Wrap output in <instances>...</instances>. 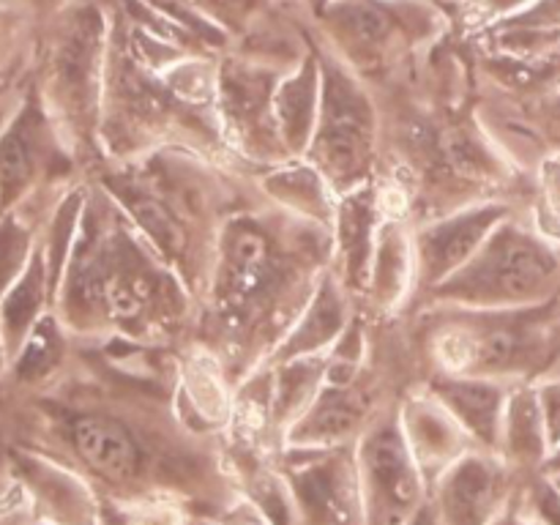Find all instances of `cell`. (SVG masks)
I'll list each match as a JSON object with an SVG mask.
<instances>
[{
  "label": "cell",
  "instance_id": "12",
  "mask_svg": "<svg viewBox=\"0 0 560 525\" xmlns=\"http://www.w3.org/2000/svg\"><path fill=\"white\" fill-rule=\"evenodd\" d=\"M541 509H545L552 525H560V498L558 495L545 492V495H541Z\"/></svg>",
  "mask_w": 560,
  "mask_h": 525
},
{
  "label": "cell",
  "instance_id": "11",
  "mask_svg": "<svg viewBox=\"0 0 560 525\" xmlns=\"http://www.w3.org/2000/svg\"><path fill=\"white\" fill-rule=\"evenodd\" d=\"M541 416L550 427L552 438H560V383H552L541 392Z\"/></svg>",
  "mask_w": 560,
  "mask_h": 525
},
{
  "label": "cell",
  "instance_id": "9",
  "mask_svg": "<svg viewBox=\"0 0 560 525\" xmlns=\"http://www.w3.org/2000/svg\"><path fill=\"white\" fill-rule=\"evenodd\" d=\"M492 495V474L485 465L468 463L452 481L448 490V512L454 514V523L479 525L481 512L487 509Z\"/></svg>",
  "mask_w": 560,
  "mask_h": 525
},
{
  "label": "cell",
  "instance_id": "3",
  "mask_svg": "<svg viewBox=\"0 0 560 525\" xmlns=\"http://www.w3.org/2000/svg\"><path fill=\"white\" fill-rule=\"evenodd\" d=\"M545 345V326L536 315H514L490 320L481 328H474L465 337L463 355L468 364L481 370H512L523 366L525 361L536 359V350Z\"/></svg>",
  "mask_w": 560,
  "mask_h": 525
},
{
  "label": "cell",
  "instance_id": "8",
  "mask_svg": "<svg viewBox=\"0 0 560 525\" xmlns=\"http://www.w3.org/2000/svg\"><path fill=\"white\" fill-rule=\"evenodd\" d=\"M441 394L476 432H481L485 438H492L498 424V413H501V392L495 386L476 381H452L443 383Z\"/></svg>",
  "mask_w": 560,
  "mask_h": 525
},
{
  "label": "cell",
  "instance_id": "13",
  "mask_svg": "<svg viewBox=\"0 0 560 525\" xmlns=\"http://www.w3.org/2000/svg\"><path fill=\"white\" fill-rule=\"evenodd\" d=\"M416 525H430V523H427V517H421V520H419V523H416Z\"/></svg>",
  "mask_w": 560,
  "mask_h": 525
},
{
  "label": "cell",
  "instance_id": "6",
  "mask_svg": "<svg viewBox=\"0 0 560 525\" xmlns=\"http://www.w3.org/2000/svg\"><path fill=\"white\" fill-rule=\"evenodd\" d=\"M495 217L498 211L470 213V217L441 224V228H435L432 233H427L424 241H421L427 271H430L432 277H441V273L459 266V262L474 252L476 241L487 233V228H490Z\"/></svg>",
  "mask_w": 560,
  "mask_h": 525
},
{
  "label": "cell",
  "instance_id": "10",
  "mask_svg": "<svg viewBox=\"0 0 560 525\" xmlns=\"http://www.w3.org/2000/svg\"><path fill=\"white\" fill-rule=\"evenodd\" d=\"M27 175V153L22 148V142L11 140L3 145V153H0V178L3 184H20Z\"/></svg>",
  "mask_w": 560,
  "mask_h": 525
},
{
  "label": "cell",
  "instance_id": "5",
  "mask_svg": "<svg viewBox=\"0 0 560 525\" xmlns=\"http://www.w3.org/2000/svg\"><path fill=\"white\" fill-rule=\"evenodd\" d=\"M366 474L386 512H405L416 498V470L394 427H383L366 443Z\"/></svg>",
  "mask_w": 560,
  "mask_h": 525
},
{
  "label": "cell",
  "instance_id": "1",
  "mask_svg": "<svg viewBox=\"0 0 560 525\" xmlns=\"http://www.w3.org/2000/svg\"><path fill=\"white\" fill-rule=\"evenodd\" d=\"M558 260L541 241L503 230L452 288L474 301H534L556 284Z\"/></svg>",
  "mask_w": 560,
  "mask_h": 525
},
{
  "label": "cell",
  "instance_id": "4",
  "mask_svg": "<svg viewBox=\"0 0 560 525\" xmlns=\"http://www.w3.org/2000/svg\"><path fill=\"white\" fill-rule=\"evenodd\" d=\"M74 446L80 457L91 465L96 474L113 481L131 479L140 465V452L131 441L129 430L120 421L104 419V416H82L71 430Z\"/></svg>",
  "mask_w": 560,
  "mask_h": 525
},
{
  "label": "cell",
  "instance_id": "2",
  "mask_svg": "<svg viewBox=\"0 0 560 525\" xmlns=\"http://www.w3.org/2000/svg\"><path fill=\"white\" fill-rule=\"evenodd\" d=\"M372 153L370 104L342 80H331L323 102L317 159L334 178H355Z\"/></svg>",
  "mask_w": 560,
  "mask_h": 525
},
{
  "label": "cell",
  "instance_id": "7",
  "mask_svg": "<svg viewBox=\"0 0 560 525\" xmlns=\"http://www.w3.org/2000/svg\"><path fill=\"white\" fill-rule=\"evenodd\" d=\"M268 277V246L252 230H241L235 235L233 244L228 246V257H224L222 282L224 293L235 301V304H246L257 288H262Z\"/></svg>",
  "mask_w": 560,
  "mask_h": 525
}]
</instances>
